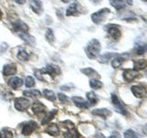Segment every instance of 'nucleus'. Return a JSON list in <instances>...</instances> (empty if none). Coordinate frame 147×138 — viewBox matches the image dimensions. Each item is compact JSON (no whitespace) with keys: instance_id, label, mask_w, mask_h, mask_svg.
I'll return each instance as SVG.
<instances>
[{"instance_id":"obj_1","label":"nucleus","mask_w":147,"mask_h":138,"mask_svg":"<svg viewBox=\"0 0 147 138\" xmlns=\"http://www.w3.org/2000/svg\"><path fill=\"white\" fill-rule=\"evenodd\" d=\"M100 50H101V45L98 40L93 39L87 43L86 48V53L87 57L89 59H96L99 55Z\"/></svg>"},{"instance_id":"obj_2","label":"nucleus","mask_w":147,"mask_h":138,"mask_svg":"<svg viewBox=\"0 0 147 138\" xmlns=\"http://www.w3.org/2000/svg\"><path fill=\"white\" fill-rule=\"evenodd\" d=\"M109 13H110L109 9L108 7H104L102 9H100V10L92 14L91 20L94 23H96V24H100V23H102L106 20V18H107V16Z\"/></svg>"},{"instance_id":"obj_3","label":"nucleus","mask_w":147,"mask_h":138,"mask_svg":"<svg viewBox=\"0 0 147 138\" xmlns=\"http://www.w3.org/2000/svg\"><path fill=\"white\" fill-rule=\"evenodd\" d=\"M107 31H108V34L111 37V38L115 41H119L121 39V30H119V27L117 25H109L107 27Z\"/></svg>"},{"instance_id":"obj_4","label":"nucleus","mask_w":147,"mask_h":138,"mask_svg":"<svg viewBox=\"0 0 147 138\" xmlns=\"http://www.w3.org/2000/svg\"><path fill=\"white\" fill-rule=\"evenodd\" d=\"M30 100L25 98H17L15 99V108L18 110L24 112V110H27L28 107L30 106Z\"/></svg>"},{"instance_id":"obj_5","label":"nucleus","mask_w":147,"mask_h":138,"mask_svg":"<svg viewBox=\"0 0 147 138\" xmlns=\"http://www.w3.org/2000/svg\"><path fill=\"white\" fill-rule=\"evenodd\" d=\"M111 101H112L113 106H114L115 108H116L117 112H119V113H121L123 115H126L127 114L125 107H124L123 104L121 102V100L119 99V98L115 94H112L111 95Z\"/></svg>"},{"instance_id":"obj_6","label":"nucleus","mask_w":147,"mask_h":138,"mask_svg":"<svg viewBox=\"0 0 147 138\" xmlns=\"http://www.w3.org/2000/svg\"><path fill=\"white\" fill-rule=\"evenodd\" d=\"M131 92H132V94L138 99L144 98V97L147 96V90L145 89V87H142V86H132Z\"/></svg>"},{"instance_id":"obj_7","label":"nucleus","mask_w":147,"mask_h":138,"mask_svg":"<svg viewBox=\"0 0 147 138\" xmlns=\"http://www.w3.org/2000/svg\"><path fill=\"white\" fill-rule=\"evenodd\" d=\"M12 28L14 31L20 32V33H22V32H28L29 30V27L27 26V24H25L24 22H22L21 20H17L15 22H12Z\"/></svg>"},{"instance_id":"obj_8","label":"nucleus","mask_w":147,"mask_h":138,"mask_svg":"<svg viewBox=\"0 0 147 138\" xmlns=\"http://www.w3.org/2000/svg\"><path fill=\"white\" fill-rule=\"evenodd\" d=\"M40 71H41V73H46V74H48V75H51L52 76H54L60 75V74H61L60 68L56 66H53V64H48L44 69H42V70H40Z\"/></svg>"},{"instance_id":"obj_9","label":"nucleus","mask_w":147,"mask_h":138,"mask_svg":"<svg viewBox=\"0 0 147 138\" xmlns=\"http://www.w3.org/2000/svg\"><path fill=\"white\" fill-rule=\"evenodd\" d=\"M36 128H37V123L33 121H30L29 122H27L25 125H23L21 132L24 135H30L31 133H33V131Z\"/></svg>"},{"instance_id":"obj_10","label":"nucleus","mask_w":147,"mask_h":138,"mask_svg":"<svg viewBox=\"0 0 147 138\" xmlns=\"http://www.w3.org/2000/svg\"><path fill=\"white\" fill-rule=\"evenodd\" d=\"M138 76V73L134 69H125L123 71V78L127 82H131Z\"/></svg>"},{"instance_id":"obj_11","label":"nucleus","mask_w":147,"mask_h":138,"mask_svg":"<svg viewBox=\"0 0 147 138\" xmlns=\"http://www.w3.org/2000/svg\"><path fill=\"white\" fill-rule=\"evenodd\" d=\"M72 100L74 101V103L80 109H88L89 108L88 102L86 101L83 98H81V97H73Z\"/></svg>"},{"instance_id":"obj_12","label":"nucleus","mask_w":147,"mask_h":138,"mask_svg":"<svg viewBox=\"0 0 147 138\" xmlns=\"http://www.w3.org/2000/svg\"><path fill=\"white\" fill-rule=\"evenodd\" d=\"M30 6L33 9V11L38 15H40L42 12V5H41L40 0H30Z\"/></svg>"},{"instance_id":"obj_13","label":"nucleus","mask_w":147,"mask_h":138,"mask_svg":"<svg viewBox=\"0 0 147 138\" xmlns=\"http://www.w3.org/2000/svg\"><path fill=\"white\" fill-rule=\"evenodd\" d=\"M125 60H126V58L124 55H116L111 61V66L113 68L117 69L122 66V64L125 62Z\"/></svg>"},{"instance_id":"obj_14","label":"nucleus","mask_w":147,"mask_h":138,"mask_svg":"<svg viewBox=\"0 0 147 138\" xmlns=\"http://www.w3.org/2000/svg\"><path fill=\"white\" fill-rule=\"evenodd\" d=\"M32 110L36 115H44L46 112V107L40 102H35L32 106Z\"/></svg>"},{"instance_id":"obj_15","label":"nucleus","mask_w":147,"mask_h":138,"mask_svg":"<svg viewBox=\"0 0 147 138\" xmlns=\"http://www.w3.org/2000/svg\"><path fill=\"white\" fill-rule=\"evenodd\" d=\"M92 113L103 119H107L109 116L111 115V112L108 109H96V110H94L93 112H92Z\"/></svg>"},{"instance_id":"obj_16","label":"nucleus","mask_w":147,"mask_h":138,"mask_svg":"<svg viewBox=\"0 0 147 138\" xmlns=\"http://www.w3.org/2000/svg\"><path fill=\"white\" fill-rule=\"evenodd\" d=\"M22 84H23V81H22L21 78H20V77H16V76L10 78V79H9V81H8V85H9V87H12V89H17L18 87H21Z\"/></svg>"},{"instance_id":"obj_17","label":"nucleus","mask_w":147,"mask_h":138,"mask_svg":"<svg viewBox=\"0 0 147 138\" xmlns=\"http://www.w3.org/2000/svg\"><path fill=\"white\" fill-rule=\"evenodd\" d=\"M3 73L5 76H12L17 73V67L15 64H7L3 68Z\"/></svg>"},{"instance_id":"obj_18","label":"nucleus","mask_w":147,"mask_h":138,"mask_svg":"<svg viewBox=\"0 0 147 138\" xmlns=\"http://www.w3.org/2000/svg\"><path fill=\"white\" fill-rule=\"evenodd\" d=\"M46 132L51 135L57 136L60 133V129L56 124H49V126L46 128Z\"/></svg>"},{"instance_id":"obj_19","label":"nucleus","mask_w":147,"mask_h":138,"mask_svg":"<svg viewBox=\"0 0 147 138\" xmlns=\"http://www.w3.org/2000/svg\"><path fill=\"white\" fill-rule=\"evenodd\" d=\"M18 35H20V38L24 41H26L27 43H29L30 45H34L35 44V39L32 36L27 34V32H22V33H20Z\"/></svg>"},{"instance_id":"obj_20","label":"nucleus","mask_w":147,"mask_h":138,"mask_svg":"<svg viewBox=\"0 0 147 138\" xmlns=\"http://www.w3.org/2000/svg\"><path fill=\"white\" fill-rule=\"evenodd\" d=\"M134 70L135 71H139V70H142L147 66V62L144 59H140V60H137V61L134 62Z\"/></svg>"},{"instance_id":"obj_21","label":"nucleus","mask_w":147,"mask_h":138,"mask_svg":"<svg viewBox=\"0 0 147 138\" xmlns=\"http://www.w3.org/2000/svg\"><path fill=\"white\" fill-rule=\"evenodd\" d=\"M109 3L114 8L118 9V10H119V9H121L125 7V2H124V0H109Z\"/></svg>"},{"instance_id":"obj_22","label":"nucleus","mask_w":147,"mask_h":138,"mask_svg":"<svg viewBox=\"0 0 147 138\" xmlns=\"http://www.w3.org/2000/svg\"><path fill=\"white\" fill-rule=\"evenodd\" d=\"M77 13H78V5L76 3H74L71 6H69V7L66 10L67 16H75Z\"/></svg>"},{"instance_id":"obj_23","label":"nucleus","mask_w":147,"mask_h":138,"mask_svg":"<svg viewBox=\"0 0 147 138\" xmlns=\"http://www.w3.org/2000/svg\"><path fill=\"white\" fill-rule=\"evenodd\" d=\"M18 60H20V61H27V60H29L30 58V54L28 53L24 49H20L18 53Z\"/></svg>"},{"instance_id":"obj_24","label":"nucleus","mask_w":147,"mask_h":138,"mask_svg":"<svg viewBox=\"0 0 147 138\" xmlns=\"http://www.w3.org/2000/svg\"><path fill=\"white\" fill-rule=\"evenodd\" d=\"M86 98L91 105H95L98 103V97H96V95L94 92H88V93H86Z\"/></svg>"},{"instance_id":"obj_25","label":"nucleus","mask_w":147,"mask_h":138,"mask_svg":"<svg viewBox=\"0 0 147 138\" xmlns=\"http://www.w3.org/2000/svg\"><path fill=\"white\" fill-rule=\"evenodd\" d=\"M81 72L83 74H85V75L87 76H96V75H98L96 71H95L94 69L91 68V67L83 68V69H81Z\"/></svg>"},{"instance_id":"obj_26","label":"nucleus","mask_w":147,"mask_h":138,"mask_svg":"<svg viewBox=\"0 0 147 138\" xmlns=\"http://www.w3.org/2000/svg\"><path fill=\"white\" fill-rule=\"evenodd\" d=\"M89 85L93 89H99L103 87L102 82L98 79H91L89 81Z\"/></svg>"},{"instance_id":"obj_27","label":"nucleus","mask_w":147,"mask_h":138,"mask_svg":"<svg viewBox=\"0 0 147 138\" xmlns=\"http://www.w3.org/2000/svg\"><path fill=\"white\" fill-rule=\"evenodd\" d=\"M43 95L45 96V98L51 100V101H54L55 99H56V95L54 94V92L52 90H49V89H44L43 90Z\"/></svg>"},{"instance_id":"obj_28","label":"nucleus","mask_w":147,"mask_h":138,"mask_svg":"<svg viewBox=\"0 0 147 138\" xmlns=\"http://www.w3.org/2000/svg\"><path fill=\"white\" fill-rule=\"evenodd\" d=\"M116 53H105L103 55H101L99 57V62L100 63H107L109 61V59H111L112 57L116 56Z\"/></svg>"},{"instance_id":"obj_29","label":"nucleus","mask_w":147,"mask_h":138,"mask_svg":"<svg viewBox=\"0 0 147 138\" xmlns=\"http://www.w3.org/2000/svg\"><path fill=\"white\" fill-rule=\"evenodd\" d=\"M124 138H141V137L133 130L129 129V130L125 131V133H124Z\"/></svg>"},{"instance_id":"obj_30","label":"nucleus","mask_w":147,"mask_h":138,"mask_svg":"<svg viewBox=\"0 0 147 138\" xmlns=\"http://www.w3.org/2000/svg\"><path fill=\"white\" fill-rule=\"evenodd\" d=\"M45 37H46V40H47L50 43H53L54 41V34H53V31L52 29H48L45 32Z\"/></svg>"},{"instance_id":"obj_31","label":"nucleus","mask_w":147,"mask_h":138,"mask_svg":"<svg viewBox=\"0 0 147 138\" xmlns=\"http://www.w3.org/2000/svg\"><path fill=\"white\" fill-rule=\"evenodd\" d=\"M23 94L27 97H31V98H34V97H40L41 93L39 90H30V91H24Z\"/></svg>"},{"instance_id":"obj_32","label":"nucleus","mask_w":147,"mask_h":138,"mask_svg":"<svg viewBox=\"0 0 147 138\" xmlns=\"http://www.w3.org/2000/svg\"><path fill=\"white\" fill-rule=\"evenodd\" d=\"M13 133L8 129H4L0 132V138H12Z\"/></svg>"},{"instance_id":"obj_33","label":"nucleus","mask_w":147,"mask_h":138,"mask_svg":"<svg viewBox=\"0 0 147 138\" xmlns=\"http://www.w3.org/2000/svg\"><path fill=\"white\" fill-rule=\"evenodd\" d=\"M56 114V110H52V112H51L47 116H46L45 118H43V120H42V122H41V123L43 124V125H45V124H47L51 120H52L53 117H54V115Z\"/></svg>"},{"instance_id":"obj_34","label":"nucleus","mask_w":147,"mask_h":138,"mask_svg":"<svg viewBox=\"0 0 147 138\" xmlns=\"http://www.w3.org/2000/svg\"><path fill=\"white\" fill-rule=\"evenodd\" d=\"M25 85L27 87H32L35 85V80L34 78L32 76H27L26 78V82H25Z\"/></svg>"},{"instance_id":"obj_35","label":"nucleus","mask_w":147,"mask_h":138,"mask_svg":"<svg viewBox=\"0 0 147 138\" xmlns=\"http://www.w3.org/2000/svg\"><path fill=\"white\" fill-rule=\"evenodd\" d=\"M146 50H147L146 45H140L136 48V53L137 54H142L146 52Z\"/></svg>"},{"instance_id":"obj_36","label":"nucleus","mask_w":147,"mask_h":138,"mask_svg":"<svg viewBox=\"0 0 147 138\" xmlns=\"http://www.w3.org/2000/svg\"><path fill=\"white\" fill-rule=\"evenodd\" d=\"M58 98H59L60 100L62 101V102H66V101H68V98L63 93H59L58 94Z\"/></svg>"},{"instance_id":"obj_37","label":"nucleus","mask_w":147,"mask_h":138,"mask_svg":"<svg viewBox=\"0 0 147 138\" xmlns=\"http://www.w3.org/2000/svg\"><path fill=\"white\" fill-rule=\"evenodd\" d=\"M35 76H36V77L38 78V79H40V80H42L43 78H42V76H41V71L40 70H36L35 71Z\"/></svg>"},{"instance_id":"obj_38","label":"nucleus","mask_w":147,"mask_h":138,"mask_svg":"<svg viewBox=\"0 0 147 138\" xmlns=\"http://www.w3.org/2000/svg\"><path fill=\"white\" fill-rule=\"evenodd\" d=\"M109 138H121V135H119V133L114 132Z\"/></svg>"},{"instance_id":"obj_39","label":"nucleus","mask_w":147,"mask_h":138,"mask_svg":"<svg viewBox=\"0 0 147 138\" xmlns=\"http://www.w3.org/2000/svg\"><path fill=\"white\" fill-rule=\"evenodd\" d=\"M96 138H105V136L102 135V133H98L96 135Z\"/></svg>"},{"instance_id":"obj_40","label":"nucleus","mask_w":147,"mask_h":138,"mask_svg":"<svg viewBox=\"0 0 147 138\" xmlns=\"http://www.w3.org/2000/svg\"><path fill=\"white\" fill-rule=\"evenodd\" d=\"M124 2L128 5H130V6H131V5L133 4V0H124Z\"/></svg>"},{"instance_id":"obj_41","label":"nucleus","mask_w":147,"mask_h":138,"mask_svg":"<svg viewBox=\"0 0 147 138\" xmlns=\"http://www.w3.org/2000/svg\"><path fill=\"white\" fill-rule=\"evenodd\" d=\"M15 1L18 3V4H20V5H22V4H24L26 2V0H15Z\"/></svg>"},{"instance_id":"obj_42","label":"nucleus","mask_w":147,"mask_h":138,"mask_svg":"<svg viewBox=\"0 0 147 138\" xmlns=\"http://www.w3.org/2000/svg\"><path fill=\"white\" fill-rule=\"evenodd\" d=\"M91 2H93L94 4H99L101 2V0H90Z\"/></svg>"},{"instance_id":"obj_43","label":"nucleus","mask_w":147,"mask_h":138,"mask_svg":"<svg viewBox=\"0 0 147 138\" xmlns=\"http://www.w3.org/2000/svg\"><path fill=\"white\" fill-rule=\"evenodd\" d=\"M62 1H63V3H68L69 1H70V0H62Z\"/></svg>"},{"instance_id":"obj_44","label":"nucleus","mask_w":147,"mask_h":138,"mask_svg":"<svg viewBox=\"0 0 147 138\" xmlns=\"http://www.w3.org/2000/svg\"><path fill=\"white\" fill-rule=\"evenodd\" d=\"M2 18V11L0 10V18Z\"/></svg>"},{"instance_id":"obj_45","label":"nucleus","mask_w":147,"mask_h":138,"mask_svg":"<svg viewBox=\"0 0 147 138\" xmlns=\"http://www.w3.org/2000/svg\"><path fill=\"white\" fill-rule=\"evenodd\" d=\"M144 1H147V0H144Z\"/></svg>"}]
</instances>
